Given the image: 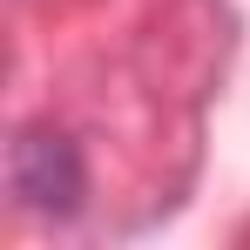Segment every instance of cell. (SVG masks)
<instances>
[{
  "label": "cell",
  "mask_w": 250,
  "mask_h": 250,
  "mask_svg": "<svg viewBox=\"0 0 250 250\" xmlns=\"http://www.w3.org/2000/svg\"><path fill=\"white\" fill-rule=\"evenodd\" d=\"M7 183L14 196L41 216H75L88 196V169H82V149L61 135V128H21L14 156H7Z\"/></svg>",
  "instance_id": "cell-1"
}]
</instances>
